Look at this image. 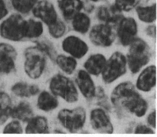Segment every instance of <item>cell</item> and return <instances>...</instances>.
<instances>
[{"label":"cell","instance_id":"6da1fadb","mask_svg":"<svg viewBox=\"0 0 157 137\" xmlns=\"http://www.w3.org/2000/svg\"><path fill=\"white\" fill-rule=\"evenodd\" d=\"M110 99L112 104L119 112H127L141 117L145 115L148 110V103L130 81L118 85L113 89Z\"/></svg>","mask_w":157,"mask_h":137},{"label":"cell","instance_id":"7a4b0ae2","mask_svg":"<svg viewBox=\"0 0 157 137\" xmlns=\"http://www.w3.org/2000/svg\"><path fill=\"white\" fill-rule=\"evenodd\" d=\"M150 57L149 46L143 39L136 38L130 44L129 50L126 58L132 73H138L141 68L148 64Z\"/></svg>","mask_w":157,"mask_h":137},{"label":"cell","instance_id":"3957f363","mask_svg":"<svg viewBox=\"0 0 157 137\" xmlns=\"http://www.w3.org/2000/svg\"><path fill=\"white\" fill-rule=\"evenodd\" d=\"M49 89L54 95L62 98L67 103H75L78 99V93L73 81L60 73L52 78Z\"/></svg>","mask_w":157,"mask_h":137},{"label":"cell","instance_id":"277c9868","mask_svg":"<svg viewBox=\"0 0 157 137\" xmlns=\"http://www.w3.org/2000/svg\"><path fill=\"white\" fill-rule=\"evenodd\" d=\"M25 72L31 79H36L41 76L46 66L45 54L38 47L32 46L25 51Z\"/></svg>","mask_w":157,"mask_h":137},{"label":"cell","instance_id":"5b68a950","mask_svg":"<svg viewBox=\"0 0 157 137\" xmlns=\"http://www.w3.org/2000/svg\"><path fill=\"white\" fill-rule=\"evenodd\" d=\"M26 21L20 15H12L1 24V36L12 41H20L25 38Z\"/></svg>","mask_w":157,"mask_h":137},{"label":"cell","instance_id":"8992f818","mask_svg":"<svg viewBox=\"0 0 157 137\" xmlns=\"http://www.w3.org/2000/svg\"><path fill=\"white\" fill-rule=\"evenodd\" d=\"M85 110L78 107L73 110H60L58 114V119L64 128L71 133H76L81 130L86 121Z\"/></svg>","mask_w":157,"mask_h":137},{"label":"cell","instance_id":"52a82bcc","mask_svg":"<svg viewBox=\"0 0 157 137\" xmlns=\"http://www.w3.org/2000/svg\"><path fill=\"white\" fill-rule=\"evenodd\" d=\"M127 59L120 52H115L106 61L102 72V78L106 83H110L127 71Z\"/></svg>","mask_w":157,"mask_h":137},{"label":"cell","instance_id":"ba28073f","mask_svg":"<svg viewBox=\"0 0 157 137\" xmlns=\"http://www.w3.org/2000/svg\"><path fill=\"white\" fill-rule=\"evenodd\" d=\"M90 39L92 43L101 47H108L115 40L116 33L110 25H95L90 31Z\"/></svg>","mask_w":157,"mask_h":137},{"label":"cell","instance_id":"9c48e42d","mask_svg":"<svg viewBox=\"0 0 157 137\" xmlns=\"http://www.w3.org/2000/svg\"><path fill=\"white\" fill-rule=\"evenodd\" d=\"M138 27L135 20L132 18H124L119 23L117 34L121 44L129 46L136 38Z\"/></svg>","mask_w":157,"mask_h":137},{"label":"cell","instance_id":"30bf717a","mask_svg":"<svg viewBox=\"0 0 157 137\" xmlns=\"http://www.w3.org/2000/svg\"><path fill=\"white\" fill-rule=\"evenodd\" d=\"M90 121L91 127L101 134H112L113 129L110 117L104 110L97 108L90 112Z\"/></svg>","mask_w":157,"mask_h":137},{"label":"cell","instance_id":"8fae6325","mask_svg":"<svg viewBox=\"0 0 157 137\" xmlns=\"http://www.w3.org/2000/svg\"><path fill=\"white\" fill-rule=\"evenodd\" d=\"M17 52L13 46L0 43V74H9L15 69Z\"/></svg>","mask_w":157,"mask_h":137},{"label":"cell","instance_id":"7c38bea8","mask_svg":"<svg viewBox=\"0 0 157 137\" xmlns=\"http://www.w3.org/2000/svg\"><path fill=\"white\" fill-rule=\"evenodd\" d=\"M64 51L71 55L73 58H80L88 51V46L84 41L78 37L71 35L67 37L62 42Z\"/></svg>","mask_w":157,"mask_h":137},{"label":"cell","instance_id":"4fadbf2b","mask_svg":"<svg viewBox=\"0 0 157 137\" xmlns=\"http://www.w3.org/2000/svg\"><path fill=\"white\" fill-rule=\"evenodd\" d=\"M32 10L34 15L48 26L53 24L58 18L53 4L46 0L37 2Z\"/></svg>","mask_w":157,"mask_h":137},{"label":"cell","instance_id":"5bb4252c","mask_svg":"<svg viewBox=\"0 0 157 137\" xmlns=\"http://www.w3.org/2000/svg\"><path fill=\"white\" fill-rule=\"evenodd\" d=\"M97 18L104 24H118L124 18L122 11L115 5H105L98 7L96 13Z\"/></svg>","mask_w":157,"mask_h":137},{"label":"cell","instance_id":"9a60e30c","mask_svg":"<svg viewBox=\"0 0 157 137\" xmlns=\"http://www.w3.org/2000/svg\"><path fill=\"white\" fill-rule=\"evenodd\" d=\"M75 81L82 95L88 100L93 98L96 91V87L90 74L83 70L77 72Z\"/></svg>","mask_w":157,"mask_h":137},{"label":"cell","instance_id":"2e32d148","mask_svg":"<svg viewBox=\"0 0 157 137\" xmlns=\"http://www.w3.org/2000/svg\"><path fill=\"white\" fill-rule=\"evenodd\" d=\"M156 84V66H148L139 75L137 79L136 87L142 91L148 92Z\"/></svg>","mask_w":157,"mask_h":137},{"label":"cell","instance_id":"e0dca14e","mask_svg":"<svg viewBox=\"0 0 157 137\" xmlns=\"http://www.w3.org/2000/svg\"><path fill=\"white\" fill-rule=\"evenodd\" d=\"M58 6L66 20H72L84 7L81 0H58Z\"/></svg>","mask_w":157,"mask_h":137},{"label":"cell","instance_id":"ac0fdd59","mask_svg":"<svg viewBox=\"0 0 157 137\" xmlns=\"http://www.w3.org/2000/svg\"><path fill=\"white\" fill-rule=\"evenodd\" d=\"M34 115L33 109L29 103L25 101H21L11 110L10 117L23 123H28Z\"/></svg>","mask_w":157,"mask_h":137},{"label":"cell","instance_id":"d6986e66","mask_svg":"<svg viewBox=\"0 0 157 137\" xmlns=\"http://www.w3.org/2000/svg\"><path fill=\"white\" fill-rule=\"evenodd\" d=\"M106 61V58L101 54L92 55L84 63V68L89 74L98 76L102 73Z\"/></svg>","mask_w":157,"mask_h":137},{"label":"cell","instance_id":"ffe728a7","mask_svg":"<svg viewBox=\"0 0 157 137\" xmlns=\"http://www.w3.org/2000/svg\"><path fill=\"white\" fill-rule=\"evenodd\" d=\"M26 134H49L48 120L42 116L33 117L28 122L26 127Z\"/></svg>","mask_w":157,"mask_h":137},{"label":"cell","instance_id":"44dd1931","mask_svg":"<svg viewBox=\"0 0 157 137\" xmlns=\"http://www.w3.org/2000/svg\"><path fill=\"white\" fill-rule=\"evenodd\" d=\"M11 91L17 97L30 98L39 94L40 88L35 84H29L26 82H19L12 86Z\"/></svg>","mask_w":157,"mask_h":137},{"label":"cell","instance_id":"7402d4cb","mask_svg":"<svg viewBox=\"0 0 157 137\" xmlns=\"http://www.w3.org/2000/svg\"><path fill=\"white\" fill-rule=\"evenodd\" d=\"M58 106V99L53 93L44 91L39 95L37 103L39 109L45 112L50 111L56 109Z\"/></svg>","mask_w":157,"mask_h":137},{"label":"cell","instance_id":"603a6c76","mask_svg":"<svg viewBox=\"0 0 157 137\" xmlns=\"http://www.w3.org/2000/svg\"><path fill=\"white\" fill-rule=\"evenodd\" d=\"M12 108L9 95L4 92H0V125L3 124L10 117Z\"/></svg>","mask_w":157,"mask_h":137},{"label":"cell","instance_id":"cb8c5ba5","mask_svg":"<svg viewBox=\"0 0 157 137\" xmlns=\"http://www.w3.org/2000/svg\"><path fill=\"white\" fill-rule=\"evenodd\" d=\"M90 26V20L87 15L84 13H78L72 19L74 30L82 34L87 32Z\"/></svg>","mask_w":157,"mask_h":137},{"label":"cell","instance_id":"d4e9b609","mask_svg":"<svg viewBox=\"0 0 157 137\" xmlns=\"http://www.w3.org/2000/svg\"><path fill=\"white\" fill-rule=\"evenodd\" d=\"M55 63L59 68L67 75L73 73L77 66V61L72 57H67L64 55H57Z\"/></svg>","mask_w":157,"mask_h":137},{"label":"cell","instance_id":"484cf974","mask_svg":"<svg viewBox=\"0 0 157 137\" xmlns=\"http://www.w3.org/2000/svg\"><path fill=\"white\" fill-rule=\"evenodd\" d=\"M138 18L145 23H152L156 20V4L148 6H138L136 9Z\"/></svg>","mask_w":157,"mask_h":137},{"label":"cell","instance_id":"4316f807","mask_svg":"<svg viewBox=\"0 0 157 137\" xmlns=\"http://www.w3.org/2000/svg\"><path fill=\"white\" fill-rule=\"evenodd\" d=\"M43 32V26L42 22L32 19L26 21L25 38H38Z\"/></svg>","mask_w":157,"mask_h":137},{"label":"cell","instance_id":"83f0119b","mask_svg":"<svg viewBox=\"0 0 157 137\" xmlns=\"http://www.w3.org/2000/svg\"><path fill=\"white\" fill-rule=\"evenodd\" d=\"M35 43L37 47H38L45 54L47 55L53 63H55L57 54L51 42L47 39H42L40 40L36 41Z\"/></svg>","mask_w":157,"mask_h":137},{"label":"cell","instance_id":"f1b7e54d","mask_svg":"<svg viewBox=\"0 0 157 137\" xmlns=\"http://www.w3.org/2000/svg\"><path fill=\"white\" fill-rule=\"evenodd\" d=\"M95 99L96 100V104L98 106H100L104 108L106 111L109 112L112 111V107L110 103L108 97L105 92L104 89L98 86L96 88L95 95Z\"/></svg>","mask_w":157,"mask_h":137},{"label":"cell","instance_id":"f546056e","mask_svg":"<svg viewBox=\"0 0 157 137\" xmlns=\"http://www.w3.org/2000/svg\"><path fill=\"white\" fill-rule=\"evenodd\" d=\"M37 0H12V6L16 10L21 13H28L33 9Z\"/></svg>","mask_w":157,"mask_h":137},{"label":"cell","instance_id":"4dcf8cb0","mask_svg":"<svg viewBox=\"0 0 157 137\" xmlns=\"http://www.w3.org/2000/svg\"><path fill=\"white\" fill-rule=\"evenodd\" d=\"M49 34L55 38H60L66 31V26L62 21L57 18L53 24L48 26Z\"/></svg>","mask_w":157,"mask_h":137},{"label":"cell","instance_id":"1f68e13d","mask_svg":"<svg viewBox=\"0 0 157 137\" xmlns=\"http://www.w3.org/2000/svg\"><path fill=\"white\" fill-rule=\"evenodd\" d=\"M141 0H115V6L121 11L128 12L136 7Z\"/></svg>","mask_w":157,"mask_h":137},{"label":"cell","instance_id":"d6a6232c","mask_svg":"<svg viewBox=\"0 0 157 137\" xmlns=\"http://www.w3.org/2000/svg\"><path fill=\"white\" fill-rule=\"evenodd\" d=\"M3 133L5 134H21L23 133L22 125L18 120L13 121L6 126Z\"/></svg>","mask_w":157,"mask_h":137},{"label":"cell","instance_id":"836d02e7","mask_svg":"<svg viewBox=\"0 0 157 137\" xmlns=\"http://www.w3.org/2000/svg\"><path fill=\"white\" fill-rule=\"evenodd\" d=\"M135 134H154L155 132L151 128L144 124H138L135 130Z\"/></svg>","mask_w":157,"mask_h":137},{"label":"cell","instance_id":"e575fe53","mask_svg":"<svg viewBox=\"0 0 157 137\" xmlns=\"http://www.w3.org/2000/svg\"><path fill=\"white\" fill-rule=\"evenodd\" d=\"M147 121L150 126L154 128H156V111L155 110H154L149 115L147 118Z\"/></svg>","mask_w":157,"mask_h":137},{"label":"cell","instance_id":"d590c367","mask_svg":"<svg viewBox=\"0 0 157 137\" xmlns=\"http://www.w3.org/2000/svg\"><path fill=\"white\" fill-rule=\"evenodd\" d=\"M8 11L6 4L3 0H0V20L3 18L7 14Z\"/></svg>","mask_w":157,"mask_h":137},{"label":"cell","instance_id":"8d00e7d4","mask_svg":"<svg viewBox=\"0 0 157 137\" xmlns=\"http://www.w3.org/2000/svg\"><path fill=\"white\" fill-rule=\"evenodd\" d=\"M147 34L150 37L155 38L156 37V27L155 25L149 26L147 27L146 30Z\"/></svg>","mask_w":157,"mask_h":137},{"label":"cell","instance_id":"74e56055","mask_svg":"<svg viewBox=\"0 0 157 137\" xmlns=\"http://www.w3.org/2000/svg\"><path fill=\"white\" fill-rule=\"evenodd\" d=\"M90 1H92V2H101V1H106V0H90Z\"/></svg>","mask_w":157,"mask_h":137}]
</instances>
